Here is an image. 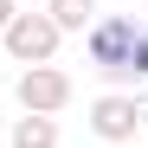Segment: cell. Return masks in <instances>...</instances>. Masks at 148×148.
<instances>
[{"mask_svg":"<svg viewBox=\"0 0 148 148\" xmlns=\"http://www.w3.org/2000/svg\"><path fill=\"white\" fill-rule=\"evenodd\" d=\"M0 122H7V116H0Z\"/></svg>","mask_w":148,"mask_h":148,"instance_id":"ba28073f","label":"cell"},{"mask_svg":"<svg viewBox=\"0 0 148 148\" xmlns=\"http://www.w3.org/2000/svg\"><path fill=\"white\" fill-rule=\"evenodd\" d=\"M45 19H52L58 32H90V19H97V0H45Z\"/></svg>","mask_w":148,"mask_h":148,"instance_id":"5b68a950","label":"cell"},{"mask_svg":"<svg viewBox=\"0 0 148 148\" xmlns=\"http://www.w3.org/2000/svg\"><path fill=\"white\" fill-rule=\"evenodd\" d=\"M58 26L45 19V7L39 13H13V26L0 32V52H7L13 64H52V52H58Z\"/></svg>","mask_w":148,"mask_h":148,"instance_id":"7a4b0ae2","label":"cell"},{"mask_svg":"<svg viewBox=\"0 0 148 148\" xmlns=\"http://www.w3.org/2000/svg\"><path fill=\"white\" fill-rule=\"evenodd\" d=\"M13 148H58V116H19Z\"/></svg>","mask_w":148,"mask_h":148,"instance_id":"8992f818","label":"cell"},{"mask_svg":"<svg viewBox=\"0 0 148 148\" xmlns=\"http://www.w3.org/2000/svg\"><path fill=\"white\" fill-rule=\"evenodd\" d=\"M84 58L90 71H103L110 84H148V26H135V19L122 13H97L90 32H84Z\"/></svg>","mask_w":148,"mask_h":148,"instance_id":"6da1fadb","label":"cell"},{"mask_svg":"<svg viewBox=\"0 0 148 148\" xmlns=\"http://www.w3.org/2000/svg\"><path fill=\"white\" fill-rule=\"evenodd\" d=\"M13 97H19L26 116H58V110L71 103V77H64L58 64H26L19 84H13Z\"/></svg>","mask_w":148,"mask_h":148,"instance_id":"3957f363","label":"cell"},{"mask_svg":"<svg viewBox=\"0 0 148 148\" xmlns=\"http://www.w3.org/2000/svg\"><path fill=\"white\" fill-rule=\"evenodd\" d=\"M142 122H148V103L135 90H110L90 103V135H103V142H135Z\"/></svg>","mask_w":148,"mask_h":148,"instance_id":"277c9868","label":"cell"},{"mask_svg":"<svg viewBox=\"0 0 148 148\" xmlns=\"http://www.w3.org/2000/svg\"><path fill=\"white\" fill-rule=\"evenodd\" d=\"M13 13H19V0H0V32L13 26Z\"/></svg>","mask_w":148,"mask_h":148,"instance_id":"52a82bcc","label":"cell"}]
</instances>
